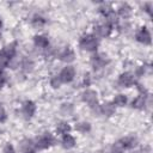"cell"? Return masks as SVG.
<instances>
[{"label": "cell", "instance_id": "obj_1", "mask_svg": "<svg viewBox=\"0 0 153 153\" xmlns=\"http://www.w3.org/2000/svg\"><path fill=\"white\" fill-rule=\"evenodd\" d=\"M99 45L98 38L92 33H86L79 39V47L86 51H96Z\"/></svg>", "mask_w": 153, "mask_h": 153}, {"label": "cell", "instance_id": "obj_2", "mask_svg": "<svg viewBox=\"0 0 153 153\" xmlns=\"http://www.w3.org/2000/svg\"><path fill=\"white\" fill-rule=\"evenodd\" d=\"M36 151H42V149H48L55 143V137L50 133H43L39 136H37L33 140Z\"/></svg>", "mask_w": 153, "mask_h": 153}, {"label": "cell", "instance_id": "obj_3", "mask_svg": "<svg viewBox=\"0 0 153 153\" xmlns=\"http://www.w3.org/2000/svg\"><path fill=\"white\" fill-rule=\"evenodd\" d=\"M81 99L84 103H86L91 109L98 105V94L94 90L91 88H86L82 93H81Z\"/></svg>", "mask_w": 153, "mask_h": 153}, {"label": "cell", "instance_id": "obj_4", "mask_svg": "<svg viewBox=\"0 0 153 153\" xmlns=\"http://www.w3.org/2000/svg\"><path fill=\"white\" fill-rule=\"evenodd\" d=\"M109 63H110V60L103 54H94L91 57V66L94 71H99V69L106 67Z\"/></svg>", "mask_w": 153, "mask_h": 153}, {"label": "cell", "instance_id": "obj_5", "mask_svg": "<svg viewBox=\"0 0 153 153\" xmlns=\"http://www.w3.org/2000/svg\"><path fill=\"white\" fill-rule=\"evenodd\" d=\"M111 31H112V26H110L106 23H103V24H98L93 27L92 35H94L97 38H104V37H109Z\"/></svg>", "mask_w": 153, "mask_h": 153}, {"label": "cell", "instance_id": "obj_6", "mask_svg": "<svg viewBox=\"0 0 153 153\" xmlns=\"http://www.w3.org/2000/svg\"><path fill=\"white\" fill-rule=\"evenodd\" d=\"M117 84L121 87H130V86L136 84L135 76L131 72H124V73L120 74L118 79H117Z\"/></svg>", "mask_w": 153, "mask_h": 153}, {"label": "cell", "instance_id": "obj_7", "mask_svg": "<svg viewBox=\"0 0 153 153\" xmlns=\"http://www.w3.org/2000/svg\"><path fill=\"white\" fill-rule=\"evenodd\" d=\"M59 76L62 81V84H67V82H71L73 81V79L75 78V68L73 66H69L67 65L66 67H63L61 69V72L59 73Z\"/></svg>", "mask_w": 153, "mask_h": 153}, {"label": "cell", "instance_id": "obj_8", "mask_svg": "<svg viewBox=\"0 0 153 153\" xmlns=\"http://www.w3.org/2000/svg\"><path fill=\"white\" fill-rule=\"evenodd\" d=\"M135 39L142 44H151L152 42V36L149 30L146 26H141L136 32H135Z\"/></svg>", "mask_w": 153, "mask_h": 153}, {"label": "cell", "instance_id": "obj_9", "mask_svg": "<svg viewBox=\"0 0 153 153\" xmlns=\"http://www.w3.org/2000/svg\"><path fill=\"white\" fill-rule=\"evenodd\" d=\"M56 55H57L59 60L62 61V62H65V63H71V62H73L74 59H75V54H74L73 49H71L69 47H65V48L61 49Z\"/></svg>", "mask_w": 153, "mask_h": 153}, {"label": "cell", "instance_id": "obj_10", "mask_svg": "<svg viewBox=\"0 0 153 153\" xmlns=\"http://www.w3.org/2000/svg\"><path fill=\"white\" fill-rule=\"evenodd\" d=\"M36 112V104L32 100H25L22 104V115L25 118H31L33 117Z\"/></svg>", "mask_w": 153, "mask_h": 153}, {"label": "cell", "instance_id": "obj_11", "mask_svg": "<svg viewBox=\"0 0 153 153\" xmlns=\"http://www.w3.org/2000/svg\"><path fill=\"white\" fill-rule=\"evenodd\" d=\"M120 145H121V147L126 151V149H133V148H135L136 146H137V139L135 137V136H133V135H128V136H124V137H122V139H120L118 141H117Z\"/></svg>", "mask_w": 153, "mask_h": 153}, {"label": "cell", "instance_id": "obj_12", "mask_svg": "<svg viewBox=\"0 0 153 153\" xmlns=\"http://www.w3.org/2000/svg\"><path fill=\"white\" fill-rule=\"evenodd\" d=\"M116 14H117V17H121L122 19H128V18H130L131 14H133V8H131V6H130L129 4L122 2V4L118 5Z\"/></svg>", "mask_w": 153, "mask_h": 153}, {"label": "cell", "instance_id": "obj_13", "mask_svg": "<svg viewBox=\"0 0 153 153\" xmlns=\"http://www.w3.org/2000/svg\"><path fill=\"white\" fill-rule=\"evenodd\" d=\"M148 94H139L133 102H131V108L137 109V110H143L148 105Z\"/></svg>", "mask_w": 153, "mask_h": 153}, {"label": "cell", "instance_id": "obj_14", "mask_svg": "<svg viewBox=\"0 0 153 153\" xmlns=\"http://www.w3.org/2000/svg\"><path fill=\"white\" fill-rule=\"evenodd\" d=\"M19 152L20 153H35L36 147L33 143V140L30 139H23L19 143Z\"/></svg>", "mask_w": 153, "mask_h": 153}, {"label": "cell", "instance_id": "obj_15", "mask_svg": "<svg viewBox=\"0 0 153 153\" xmlns=\"http://www.w3.org/2000/svg\"><path fill=\"white\" fill-rule=\"evenodd\" d=\"M99 110H100V115L110 117L116 112V106L112 104V102H105L102 105H99Z\"/></svg>", "mask_w": 153, "mask_h": 153}, {"label": "cell", "instance_id": "obj_16", "mask_svg": "<svg viewBox=\"0 0 153 153\" xmlns=\"http://www.w3.org/2000/svg\"><path fill=\"white\" fill-rule=\"evenodd\" d=\"M33 45L39 49H47L49 47V38L44 35H36L33 36Z\"/></svg>", "mask_w": 153, "mask_h": 153}, {"label": "cell", "instance_id": "obj_17", "mask_svg": "<svg viewBox=\"0 0 153 153\" xmlns=\"http://www.w3.org/2000/svg\"><path fill=\"white\" fill-rule=\"evenodd\" d=\"M33 67H35V62L31 57L29 56H24L22 57V61H20V68L23 69V72L25 73H31L33 71Z\"/></svg>", "mask_w": 153, "mask_h": 153}, {"label": "cell", "instance_id": "obj_18", "mask_svg": "<svg viewBox=\"0 0 153 153\" xmlns=\"http://www.w3.org/2000/svg\"><path fill=\"white\" fill-rule=\"evenodd\" d=\"M75 143H76V141H75L74 136H73V135H71L69 133H67V134H63V135H62L61 145H62V147H63L65 149H71V148H73V147L75 146Z\"/></svg>", "mask_w": 153, "mask_h": 153}, {"label": "cell", "instance_id": "obj_19", "mask_svg": "<svg viewBox=\"0 0 153 153\" xmlns=\"http://www.w3.org/2000/svg\"><path fill=\"white\" fill-rule=\"evenodd\" d=\"M1 50H2L10 59L14 57V56L17 55V42H11V43H8V44L5 45Z\"/></svg>", "mask_w": 153, "mask_h": 153}, {"label": "cell", "instance_id": "obj_20", "mask_svg": "<svg viewBox=\"0 0 153 153\" xmlns=\"http://www.w3.org/2000/svg\"><path fill=\"white\" fill-rule=\"evenodd\" d=\"M47 24V19L39 14H35L32 18H31V25L35 27V29H42L44 25Z\"/></svg>", "mask_w": 153, "mask_h": 153}, {"label": "cell", "instance_id": "obj_21", "mask_svg": "<svg viewBox=\"0 0 153 153\" xmlns=\"http://www.w3.org/2000/svg\"><path fill=\"white\" fill-rule=\"evenodd\" d=\"M71 130V126L68 122L66 121H60L57 124H56V133L60 134V135H63V134H67L69 133Z\"/></svg>", "mask_w": 153, "mask_h": 153}, {"label": "cell", "instance_id": "obj_22", "mask_svg": "<svg viewBox=\"0 0 153 153\" xmlns=\"http://www.w3.org/2000/svg\"><path fill=\"white\" fill-rule=\"evenodd\" d=\"M127 102H128V98H127V96L123 94V93L116 94V96L114 97V99H112V104H114L115 106H124V105H127Z\"/></svg>", "mask_w": 153, "mask_h": 153}, {"label": "cell", "instance_id": "obj_23", "mask_svg": "<svg viewBox=\"0 0 153 153\" xmlns=\"http://www.w3.org/2000/svg\"><path fill=\"white\" fill-rule=\"evenodd\" d=\"M74 128H75L76 131L82 133V134H86V133H88L91 130V124L88 122H86V121H81V122H78Z\"/></svg>", "mask_w": 153, "mask_h": 153}, {"label": "cell", "instance_id": "obj_24", "mask_svg": "<svg viewBox=\"0 0 153 153\" xmlns=\"http://www.w3.org/2000/svg\"><path fill=\"white\" fill-rule=\"evenodd\" d=\"M73 110H74V106L71 104V103H63L60 108V111L62 115H66V116H69L73 114Z\"/></svg>", "mask_w": 153, "mask_h": 153}, {"label": "cell", "instance_id": "obj_25", "mask_svg": "<svg viewBox=\"0 0 153 153\" xmlns=\"http://www.w3.org/2000/svg\"><path fill=\"white\" fill-rule=\"evenodd\" d=\"M98 10H99V12L102 13V16L104 17V16H106L109 12L114 11V7L111 6V4H108V2H102V4H100V6L98 7Z\"/></svg>", "mask_w": 153, "mask_h": 153}, {"label": "cell", "instance_id": "obj_26", "mask_svg": "<svg viewBox=\"0 0 153 153\" xmlns=\"http://www.w3.org/2000/svg\"><path fill=\"white\" fill-rule=\"evenodd\" d=\"M10 60H11V59H10L2 50H0V71H2L5 67L8 66Z\"/></svg>", "mask_w": 153, "mask_h": 153}, {"label": "cell", "instance_id": "obj_27", "mask_svg": "<svg viewBox=\"0 0 153 153\" xmlns=\"http://www.w3.org/2000/svg\"><path fill=\"white\" fill-rule=\"evenodd\" d=\"M49 82H50V86H51L53 88H59V87L62 85V81H61L59 74L53 75V76L50 78V81H49Z\"/></svg>", "mask_w": 153, "mask_h": 153}, {"label": "cell", "instance_id": "obj_28", "mask_svg": "<svg viewBox=\"0 0 153 153\" xmlns=\"http://www.w3.org/2000/svg\"><path fill=\"white\" fill-rule=\"evenodd\" d=\"M109 153H124V149L121 147V145L118 142H115L112 145V147H111V149H110Z\"/></svg>", "mask_w": 153, "mask_h": 153}, {"label": "cell", "instance_id": "obj_29", "mask_svg": "<svg viewBox=\"0 0 153 153\" xmlns=\"http://www.w3.org/2000/svg\"><path fill=\"white\" fill-rule=\"evenodd\" d=\"M2 153H17V152H16L14 146H13L12 143L7 142V143L4 146V148H2Z\"/></svg>", "mask_w": 153, "mask_h": 153}, {"label": "cell", "instance_id": "obj_30", "mask_svg": "<svg viewBox=\"0 0 153 153\" xmlns=\"http://www.w3.org/2000/svg\"><path fill=\"white\" fill-rule=\"evenodd\" d=\"M142 7H143V11H145L148 16H152V10H153V2H152V1L145 2Z\"/></svg>", "mask_w": 153, "mask_h": 153}, {"label": "cell", "instance_id": "obj_31", "mask_svg": "<svg viewBox=\"0 0 153 153\" xmlns=\"http://www.w3.org/2000/svg\"><path fill=\"white\" fill-rule=\"evenodd\" d=\"M7 120V114H6V110H5V108L0 104V123H2V122H5Z\"/></svg>", "mask_w": 153, "mask_h": 153}, {"label": "cell", "instance_id": "obj_32", "mask_svg": "<svg viewBox=\"0 0 153 153\" xmlns=\"http://www.w3.org/2000/svg\"><path fill=\"white\" fill-rule=\"evenodd\" d=\"M6 82H7V74L4 71H0V87L5 86Z\"/></svg>", "mask_w": 153, "mask_h": 153}, {"label": "cell", "instance_id": "obj_33", "mask_svg": "<svg viewBox=\"0 0 153 153\" xmlns=\"http://www.w3.org/2000/svg\"><path fill=\"white\" fill-rule=\"evenodd\" d=\"M118 29H120L122 32H127V31L130 29V24H129L128 22H124L123 24H120V25H118Z\"/></svg>", "mask_w": 153, "mask_h": 153}, {"label": "cell", "instance_id": "obj_34", "mask_svg": "<svg viewBox=\"0 0 153 153\" xmlns=\"http://www.w3.org/2000/svg\"><path fill=\"white\" fill-rule=\"evenodd\" d=\"M151 152V148H149V146H143V147H141L140 149H136V151H134L133 153H149Z\"/></svg>", "mask_w": 153, "mask_h": 153}, {"label": "cell", "instance_id": "obj_35", "mask_svg": "<svg viewBox=\"0 0 153 153\" xmlns=\"http://www.w3.org/2000/svg\"><path fill=\"white\" fill-rule=\"evenodd\" d=\"M1 26H2V20H1V18H0V29H1Z\"/></svg>", "mask_w": 153, "mask_h": 153}, {"label": "cell", "instance_id": "obj_36", "mask_svg": "<svg viewBox=\"0 0 153 153\" xmlns=\"http://www.w3.org/2000/svg\"><path fill=\"white\" fill-rule=\"evenodd\" d=\"M1 36H2V33H1V29H0V38H1Z\"/></svg>", "mask_w": 153, "mask_h": 153}]
</instances>
